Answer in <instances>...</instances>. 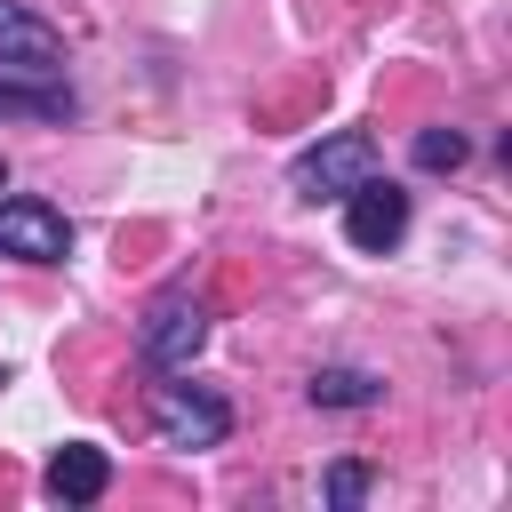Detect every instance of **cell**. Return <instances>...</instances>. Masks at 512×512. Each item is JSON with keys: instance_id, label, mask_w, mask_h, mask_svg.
Segmentation results:
<instances>
[{"instance_id": "cell-7", "label": "cell", "mask_w": 512, "mask_h": 512, "mask_svg": "<svg viewBox=\"0 0 512 512\" xmlns=\"http://www.w3.org/2000/svg\"><path fill=\"white\" fill-rule=\"evenodd\" d=\"M40 488L56 496V504H96L104 488H112V464H104V448H56L48 456V472H40Z\"/></svg>"}, {"instance_id": "cell-3", "label": "cell", "mask_w": 512, "mask_h": 512, "mask_svg": "<svg viewBox=\"0 0 512 512\" xmlns=\"http://www.w3.org/2000/svg\"><path fill=\"white\" fill-rule=\"evenodd\" d=\"M152 424L168 448H216L232 432V408L208 384H152Z\"/></svg>"}, {"instance_id": "cell-6", "label": "cell", "mask_w": 512, "mask_h": 512, "mask_svg": "<svg viewBox=\"0 0 512 512\" xmlns=\"http://www.w3.org/2000/svg\"><path fill=\"white\" fill-rule=\"evenodd\" d=\"M56 64H64V32L40 24L32 8L0 0V72H16V80H48Z\"/></svg>"}, {"instance_id": "cell-10", "label": "cell", "mask_w": 512, "mask_h": 512, "mask_svg": "<svg viewBox=\"0 0 512 512\" xmlns=\"http://www.w3.org/2000/svg\"><path fill=\"white\" fill-rule=\"evenodd\" d=\"M320 488H328V504H336V512H352V504L368 496V464H360V456H336Z\"/></svg>"}, {"instance_id": "cell-1", "label": "cell", "mask_w": 512, "mask_h": 512, "mask_svg": "<svg viewBox=\"0 0 512 512\" xmlns=\"http://www.w3.org/2000/svg\"><path fill=\"white\" fill-rule=\"evenodd\" d=\"M360 176H376L368 128H336V136H320L312 152H296V168H288V184H296L304 200H344Z\"/></svg>"}, {"instance_id": "cell-4", "label": "cell", "mask_w": 512, "mask_h": 512, "mask_svg": "<svg viewBox=\"0 0 512 512\" xmlns=\"http://www.w3.org/2000/svg\"><path fill=\"white\" fill-rule=\"evenodd\" d=\"M400 232H408V192L384 184V176H360V184L344 192V240L368 248V256H384Z\"/></svg>"}, {"instance_id": "cell-12", "label": "cell", "mask_w": 512, "mask_h": 512, "mask_svg": "<svg viewBox=\"0 0 512 512\" xmlns=\"http://www.w3.org/2000/svg\"><path fill=\"white\" fill-rule=\"evenodd\" d=\"M0 184H8V160H0Z\"/></svg>"}, {"instance_id": "cell-9", "label": "cell", "mask_w": 512, "mask_h": 512, "mask_svg": "<svg viewBox=\"0 0 512 512\" xmlns=\"http://www.w3.org/2000/svg\"><path fill=\"white\" fill-rule=\"evenodd\" d=\"M0 112H24V120H64V112H72V96H64V88H48V80H16V72H0Z\"/></svg>"}, {"instance_id": "cell-2", "label": "cell", "mask_w": 512, "mask_h": 512, "mask_svg": "<svg viewBox=\"0 0 512 512\" xmlns=\"http://www.w3.org/2000/svg\"><path fill=\"white\" fill-rule=\"evenodd\" d=\"M200 344H208V304L184 296V288H168V296L144 312V368L184 376V368L200 360Z\"/></svg>"}, {"instance_id": "cell-8", "label": "cell", "mask_w": 512, "mask_h": 512, "mask_svg": "<svg viewBox=\"0 0 512 512\" xmlns=\"http://www.w3.org/2000/svg\"><path fill=\"white\" fill-rule=\"evenodd\" d=\"M312 400H320V408H376L384 384H376L368 368H320V376H312Z\"/></svg>"}, {"instance_id": "cell-11", "label": "cell", "mask_w": 512, "mask_h": 512, "mask_svg": "<svg viewBox=\"0 0 512 512\" xmlns=\"http://www.w3.org/2000/svg\"><path fill=\"white\" fill-rule=\"evenodd\" d=\"M416 168H464V136L456 128H424L416 136Z\"/></svg>"}, {"instance_id": "cell-5", "label": "cell", "mask_w": 512, "mask_h": 512, "mask_svg": "<svg viewBox=\"0 0 512 512\" xmlns=\"http://www.w3.org/2000/svg\"><path fill=\"white\" fill-rule=\"evenodd\" d=\"M0 256H16V264H64L72 256V224L48 200H0Z\"/></svg>"}]
</instances>
